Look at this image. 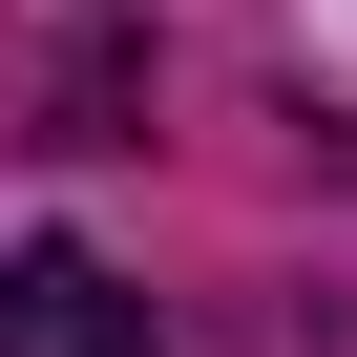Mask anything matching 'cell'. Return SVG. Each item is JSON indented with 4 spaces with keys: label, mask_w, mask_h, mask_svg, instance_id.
<instances>
[{
    "label": "cell",
    "mask_w": 357,
    "mask_h": 357,
    "mask_svg": "<svg viewBox=\"0 0 357 357\" xmlns=\"http://www.w3.org/2000/svg\"><path fill=\"white\" fill-rule=\"evenodd\" d=\"M0 357H168V336H147V294H126L105 252L43 231V252H0Z\"/></svg>",
    "instance_id": "cell-1"
}]
</instances>
